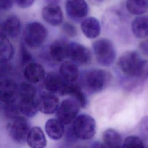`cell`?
Instances as JSON below:
<instances>
[{
  "label": "cell",
  "instance_id": "cell-1",
  "mask_svg": "<svg viewBox=\"0 0 148 148\" xmlns=\"http://www.w3.org/2000/svg\"><path fill=\"white\" fill-rule=\"evenodd\" d=\"M71 131L77 139L87 140L92 139L96 132V122L87 114H80L72 123Z\"/></svg>",
  "mask_w": 148,
  "mask_h": 148
},
{
  "label": "cell",
  "instance_id": "cell-2",
  "mask_svg": "<svg viewBox=\"0 0 148 148\" xmlns=\"http://www.w3.org/2000/svg\"><path fill=\"white\" fill-rule=\"evenodd\" d=\"M143 60L134 51H127L123 54L118 61L121 71L126 76L142 80L141 73Z\"/></svg>",
  "mask_w": 148,
  "mask_h": 148
},
{
  "label": "cell",
  "instance_id": "cell-3",
  "mask_svg": "<svg viewBox=\"0 0 148 148\" xmlns=\"http://www.w3.org/2000/svg\"><path fill=\"white\" fill-rule=\"evenodd\" d=\"M92 49L95 59L100 65L109 66L113 64L116 52L112 41L105 38L98 39L93 43Z\"/></svg>",
  "mask_w": 148,
  "mask_h": 148
},
{
  "label": "cell",
  "instance_id": "cell-4",
  "mask_svg": "<svg viewBox=\"0 0 148 148\" xmlns=\"http://www.w3.org/2000/svg\"><path fill=\"white\" fill-rule=\"evenodd\" d=\"M107 72L101 69H93L86 71L82 77V83L87 91L96 93L102 91L108 81Z\"/></svg>",
  "mask_w": 148,
  "mask_h": 148
},
{
  "label": "cell",
  "instance_id": "cell-5",
  "mask_svg": "<svg viewBox=\"0 0 148 148\" xmlns=\"http://www.w3.org/2000/svg\"><path fill=\"white\" fill-rule=\"evenodd\" d=\"M47 35L46 27L39 22L27 24L24 28L23 38L25 44L30 48H38L45 41Z\"/></svg>",
  "mask_w": 148,
  "mask_h": 148
},
{
  "label": "cell",
  "instance_id": "cell-6",
  "mask_svg": "<svg viewBox=\"0 0 148 148\" xmlns=\"http://www.w3.org/2000/svg\"><path fill=\"white\" fill-rule=\"evenodd\" d=\"M30 129L28 121L25 117L20 116L9 120L6 125L8 135L17 143H23L26 142Z\"/></svg>",
  "mask_w": 148,
  "mask_h": 148
},
{
  "label": "cell",
  "instance_id": "cell-7",
  "mask_svg": "<svg viewBox=\"0 0 148 148\" xmlns=\"http://www.w3.org/2000/svg\"><path fill=\"white\" fill-rule=\"evenodd\" d=\"M80 107L79 103L75 99H64L56 112L57 119L64 125L72 123L77 116Z\"/></svg>",
  "mask_w": 148,
  "mask_h": 148
},
{
  "label": "cell",
  "instance_id": "cell-8",
  "mask_svg": "<svg viewBox=\"0 0 148 148\" xmlns=\"http://www.w3.org/2000/svg\"><path fill=\"white\" fill-rule=\"evenodd\" d=\"M67 57L77 65H84L90 62L91 54L88 48L83 45L72 42L68 43Z\"/></svg>",
  "mask_w": 148,
  "mask_h": 148
},
{
  "label": "cell",
  "instance_id": "cell-9",
  "mask_svg": "<svg viewBox=\"0 0 148 148\" xmlns=\"http://www.w3.org/2000/svg\"><path fill=\"white\" fill-rule=\"evenodd\" d=\"M65 10L71 20L79 21L87 16L88 5L85 0H66Z\"/></svg>",
  "mask_w": 148,
  "mask_h": 148
},
{
  "label": "cell",
  "instance_id": "cell-10",
  "mask_svg": "<svg viewBox=\"0 0 148 148\" xmlns=\"http://www.w3.org/2000/svg\"><path fill=\"white\" fill-rule=\"evenodd\" d=\"M69 83L66 82L59 74L51 72L46 74L43 79L44 87L51 93L64 95Z\"/></svg>",
  "mask_w": 148,
  "mask_h": 148
},
{
  "label": "cell",
  "instance_id": "cell-11",
  "mask_svg": "<svg viewBox=\"0 0 148 148\" xmlns=\"http://www.w3.org/2000/svg\"><path fill=\"white\" fill-rule=\"evenodd\" d=\"M18 87L14 81L6 77L2 78L0 83L1 102L18 99Z\"/></svg>",
  "mask_w": 148,
  "mask_h": 148
},
{
  "label": "cell",
  "instance_id": "cell-12",
  "mask_svg": "<svg viewBox=\"0 0 148 148\" xmlns=\"http://www.w3.org/2000/svg\"><path fill=\"white\" fill-rule=\"evenodd\" d=\"M39 110L46 114L57 112L60 106L58 98L53 93L42 94L37 99Z\"/></svg>",
  "mask_w": 148,
  "mask_h": 148
},
{
  "label": "cell",
  "instance_id": "cell-13",
  "mask_svg": "<svg viewBox=\"0 0 148 148\" xmlns=\"http://www.w3.org/2000/svg\"><path fill=\"white\" fill-rule=\"evenodd\" d=\"M42 16L44 20L52 26H58L63 21V13L58 5L48 4L42 10Z\"/></svg>",
  "mask_w": 148,
  "mask_h": 148
},
{
  "label": "cell",
  "instance_id": "cell-14",
  "mask_svg": "<svg viewBox=\"0 0 148 148\" xmlns=\"http://www.w3.org/2000/svg\"><path fill=\"white\" fill-rule=\"evenodd\" d=\"M21 29V23L19 18L14 15L8 16L1 25V35L8 38H16Z\"/></svg>",
  "mask_w": 148,
  "mask_h": 148
},
{
  "label": "cell",
  "instance_id": "cell-15",
  "mask_svg": "<svg viewBox=\"0 0 148 148\" xmlns=\"http://www.w3.org/2000/svg\"><path fill=\"white\" fill-rule=\"evenodd\" d=\"M46 76L45 69L38 63L32 62L26 66L24 69V76L27 82L36 84L44 79Z\"/></svg>",
  "mask_w": 148,
  "mask_h": 148
},
{
  "label": "cell",
  "instance_id": "cell-16",
  "mask_svg": "<svg viewBox=\"0 0 148 148\" xmlns=\"http://www.w3.org/2000/svg\"><path fill=\"white\" fill-rule=\"evenodd\" d=\"M68 43L63 39L54 40L50 46L49 56L56 62H61L67 57Z\"/></svg>",
  "mask_w": 148,
  "mask_h": 148
},
{
  "label": "cell",
  "instance_id": "cell-17",
  "mask_svg": "<svg viewBox=\"0 0 148 148\" xmlns=\"http://www.w3.org/2000/svg\"><path fill=\"white\" fill-rule=\"evenodd\" d=\"M81 29L83 34L87 38L95 39L100 34L101 25L96 18L89 17L82 21Z\"/></svg>",
  "mask_w": 148,
  "mask_h": 148
},
{
  "label": "cell",
  "instance_id": "cell-18",
  "mask_svg": "<svg viewBox=\"0 0 148 148\" xmlns=\"http://www.w3.org/2000/svg\"><path fill=\"white\" fill-rule=\"evenodd\" d=\"M28 145L33 148H43L46 146V139L39 127L31 128L26 140Z\"/></svg>",
  "mask_w": 148,
  "mask_h": 148
},
{
  "label": "cell",
  "instance_id": "cell-19",
  "mask_svg": "<svg viewBox=\"0 0 148 148\" xmlns=\"http://www.w3.org/2000/svg\"><path fill=\"white\" fill-rule=\"evenodd\" d=\"M45 131L48 136L54 140L62 138L64 134V124L57 119H50L45 124Z\"/></svg>",
  "mask_w": 148,
  "mask_h": 148
},
{
  "label": "cell",
  "instance_id": "cell-20",
  "mask_svg": "<svg viewBox=\"0 0 148 148\" xmlns=\"http://www.w3.org/2000/svg\"><path fill=\"white\" fill-rule=\"evenodd\" d=\"M59 73L66 82L74 83L79 76L77 65L72 61H65L60 67Z\"/></svg>",
  "mask_w": 148,
  "mask_h": 148
},
{
  "label": "cell",
  "instance_id": "cell-21",
  "mask_svg": "<svg viewBox=\"0 0 148 148\" xmlns=\"http://www.w3.org/2000/svg\"><path fill=\"white\" fill-rule=\"evenodd\" d=\"M18 105L21 113L28 117L35 116L39 110L35 98H18Z\"/></svg>",
  "mask_w": 148,
  "mask_h": 148
},
{
  "label": "cell",
  "instance_id": "cell-22",
  "mask_svg": "<svg viewBox=\"0 0 148 148\" xmlns=\"http://www.w3.org/2000/svg\"><path fill=\"white\" fill-rule=\"evenodd\" d=\"M131 29L133 34L138 38L142 39L148 36V18L137 17L132 21Z\"/></svg>",
  "mask_w": 148,
  "mask_h": 148
},
{
  "label": "cell",
  "instance_id": "cell-23",
  "mask_svg": "<svg viewBox=\"0 0 148 148\" xmlns=\"http://www.w3.org/2000/svg\"><path fill=\"white\" fill-rule=\"evenodd\" d=\"M103 144L106 147H120L123 145L120 134L113 129H107L102 134Z\"/></svg>",
  "mask_w": 148,
  "mask_h": 148
},
{
  "label": "cell",
  "instance_id": "cell-24",
  "mask_svg": "<svg viewBox=\"0 0 148 148\" xmlns=\"http://www.w3.org/2000/svg\"><path fill=\"white\" fill-rule=\"evenodd\" d=\"M0 61L1 63L8 62L14 54L13 47L9 38L1 35L0 39Z\"/></svg>",
  "mask_w": 148,
  "mask_h": 148
},
{
  "label": "cell",
  "instance_id": "cell-25",
  "mask_svg": "<svg viewBox=\"0 0 148 148\" xmlns=\"http://www.w3.org/2000/svg\"><path fill=\"white\" fill-rule=\"evenodd\" d=\"M69 95L73 98L80 105V107L84 108L86 106L87 103V99L84 94L82 90L79 86L74 83H68L64 95Z\"/></svg>",
  "mask_w": 148,
  "mask_h": 148
},
{
  "label": "cell",
  "instance_id": "cell-26",
  "mask_svg": "<svg viewBox=\"0 0 148 148\" xmlns=\"http://www.w3.org/2000/svg\"><path fill=\"white\" fill-rule=\"evenodd\" d=\"M1 106L2 113L6 118L9 120L19 116L21 113L18 105V99L9 102H1Z\"/></svg>",
  "mask_w": 148,
  "mask_h": 148
},
{
  "label": "cell",
  "instance_id": "cell-27",
  "mask_svg": "<svg viewBox=\"0 0 148 148\" xmlns=\"http://www.w3.org/2000/svg\"><path fill=\"white\" fill-rule=\"evenodd\" d=\"M126 8L134 15H141L148 10V0H127Z\"/></svg>",
  "mask_w": 148,
  "mask_h": 148
},
{
  "label": "cell",
  "instance_id": "cell-28",
  "mask_svg": "<svg viewBox=\"0 0 148 148\" xmlns=\"http://www.w3.org/2000/svg\"><path fill=\"white\" fill-rule=\"evenodd\" d=\"M33 84L28 82L21 83L18 86V98H35L36 89Z\"/></svg>",
  "mask_w": 148,
  "mask_h": 148
},
{
  "label": "cell",
  "instance_id": "cell-29",
  "mask_svg": "<svg viewBox=\"0 0 148 148\" xmlns=\"http://www.w3.org/2000/svg\"><path fill=\"white\" fill-rule=\"evenodd\" d=\"M122 147H144L145 145L140 138L131 135L128 136L124 139Z\"/></svg>",
  "mask_w": 148,
  "mask_h": 148
},
{
  "label": "cell",
  "instance_id": "cell-30",
  "mask_svg": "<svg viewBox=\"0 0 148 148\" xmlns=\"http://www.w3.org/2000/svg\"><path fill=\"white\" fill-rule=\"evenodd\" d=\"M32 62L33 61L31 54L27 49L24 43L21 42L20 45V62L21 65L26 66Z\"/></svg>",
  "mask_w": 148,
  "mask_h": 148
},
{
  "label": "cell",
  "instance_id": "cell-31",
  "mask_svg": "<svg viewBox=\"0 0 148 148\" xmlns=\"http://www.w3.org/2000/svg\"><path fill=\"white\" fill-rule=\"evenodd\" d=\"M140 132L142 137L145 140H148V116H145L140 124Z\"/></svg>",
  "mask_w": 148,
  "mask_h": 148
},
{
  "label": "cell",
  "instance_id": "cell-32",
  "mask_svg": "<svg viewBox=\"0 0 148 148\" xmlns=\"http://www.w3.org/2000/svg\"><path fill=\"white\" fill-rule=\"evenodd\" d=\"M62 29L64 34L69 37L73 38L77 34V30L75 27L69 23H65L62 27Z\"/></svg>",
  "mask_w": 148,
  "mask_h": 148
},
{
  "label": "cell",
  "instance_id": "cell-33",
  "mask_svg": "<svg viewBox=\"0 0 148 148\" xmlns=\"http://www.w3.org/2000/svg\"><path fill=\"white\" fill-rule=\"evenodd\" d=\"M35 0H15L17 6L21 8H28L32 6Z\"/></svg>",
  "mask_w": 148,
  "mask_h": 148
},
{
  "label": "cell",
  "instance_id": "cell-34",
  "mask_svg": "<svg viewBox=\"0 0 148 148\" xmlns=\"http://www.w3.org/2000/svg\"><path fill=\"white\" fill-rule=\"evenodd\" d=\"M15 0H1L0 6L2 10H8L10 9L13 4Z\"/></svg>",
  "mask_w": 148,
  "mask_h": 148
},
{
  "label": "cell",
  "instance_id": "cell-35",
  "mask_svg": "<svg viewBox=\"0 0 148 148\" xmlns=\"http://www.w3.org/2000/svg\"><path fill=\"white\" fill-rule=\"evenodd\" d=\"M139 49L144 56L148 57V39L144 40L140 43Z\"/></svg>",
  "mask_w": 148,
  "mask_h": 148
},
{
  "label": "cell",
  "instance_id": "cell-36",
  "mask_svg": "<svg viewBox=\"0 0 148 148\" xmlns=\"http://www.w3.org/2000/svg\"><path fill=\"white\" fill-rule=\"evenodd\" d=\"M48 4H52V5H58L61 0H46Z\"/></svg>",
  "mask_w": 148,
  "mask_h": 148
},
{
  "label": "cell",
  "instance_id": "cell-37",
  "mask_svg": "<svg viewBox=\"0 0 148 148\" xmlns=\"http://www.w3.org/2000/svg\"><path fill=\"white\" fill-rule=\"evenodd\" d=\"M96 1H99V2H101V1H103V0H96Z\"/></svg>",
  "mask_w": 148,
  "mask_h": 148
}]
</instances>
